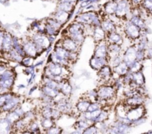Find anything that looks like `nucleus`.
I'll use <instances>...</instances> for the list:
<instances>
[{"label":"nucleus","instance_id":"obj_1","mask_svg":"<svg viewBox=\"0 0 152 134\" xmlns=\"http://www.w3.org/2000/svg\"><path fill=\"white\" fill-rule=\"evenodd\" d=\"M116 92L117 90L114 88L113 86L107 84L102 85L97 90L99 100H105L107 102L113 99L114 97H116Z\"/></svg>","mask_w":152,"mask_h":134},{"label":"nucleus","instance_id":"obj_2","mask_svg":"<svg viewBox=\"0 0 152 134\" xmlns=\"http://www.w3.org/2000/svg\"><path fill=\"white\" fill-rule=\"evenodd\" d=\"M124 32L125 33L127 37L132 40H137L141 37L142 30L137 25L133 24L131 21H128L126 23L124 29Z\"/></svg>","mask_w":152,"mask_h":134},{"label":"nucleus","instance_id":"obj_3","mask_svg":"<svg viewBox=\"0 0 152 134\" xmlns=\"http://www.w3.org/2000/svg\"><path fill=\"white\" fill-rule=\"evenodd\" d=\"M58 44L64 47L66 50L72 52H78V49L80 48V44L76 43L72 39L67 37V36H65L64 40H61Z\"/></svg>","mask_w":152,"mask_h":134},{"label":"nucleus","instance_id":"obj_4","mask_svg":"<svg viewBox=\"0 0 152 134\" xmlns=\"http://www.w3.org/2000/svg\"><path fill=\"white\" fill-rule=\"evenodd\" d=\"M107 47L108 43L106 40H103V41L100 42V43H98V46L96 47L93 56L97 57V58H108Z\"/></svg>","mask_w":152,"mask_h":134},{"label":"nucleus","instance_id":"obj_5","mask_svg":"<svg viewBox=\"0 0 152 134\" xmlns=\"http://www.w3.org/2000/svg\"><path fill=\"white\" fill-rule=\"evenodd\" d=\"M22 46H23V50H24L25 53H26V55L35 58L36 55L38 54L37 48L36 44H35L34 42L31 39L27 40L25 43H22Z\"/></svg>","mask_w":152,"mask_h":134},{"label":"nucleus","instance_id":"obj_6","mask_svg":"<svg viewBox=\"0 0 152 134\" xmlns=\"http://www.w3.org/2000/svg\"><path fill=\"white\" fill-rule=\"evenodd\" d=\"M137 47L134 46H130V47L125 51V53H124L123 57H122L123 61L128 64V66H129L133 62H134V61L137 60Z\"/></svg>","mask_w":152,"mask_h":134},{"label":"nucleus","instance_id":"obj_7","mask_svg":"<svg viewBox=\"0 0 152 134\" xmlns=\"http://www.w3.org/2000/svg\"><path fill=\"white\" fill-rule=\"evenodd\" d=\"M98 75L102 81L105 82H109L113 78V71L111 70V66L108 64L104 66L98 71Z\"/></svg>","mask_w":152,"mask_h":134},{"label":"nucleus","instance_id":"obj_8","mask_svg":"<svg viewBox=\"0 0 152 134\" xmlns=\"http://www.w3.org/2000/svg\"><path fill=\"white\" fill-rule=\"evenodd\" d=\"M108 63H109V59L108 58H97V57L94 56L91 58L90 61V66L96 71H99L102 67H103L104 66L107 65Z\"/></svg>","mask_w":152,"mask_h":134},{"label":"nucleus","instance_id":"obj_9","mask_svg":"<svg viewBox=\"0 0 152 134\" xmlns=\"http://www.w3.org/2000/svg\"><path fill=\"white\" fill-rule=\"evenodd\" d=\"M100 26L106 32V34L110 33V32L116 31V24H115V23L110 18H106V17H104L103 19V20H102V22H101Z\"/></svg>","mask_w":152,"mask_h":134},{"label":"nucleus","instance_id":"obj_10","mask_svg":"<svg viewBox=\"0 0 152 134\" xmlns=\"http://www.w3.org/2000/svg\"><path fill=\"white\" fill-rule=\"evenodd\" d=\"M106 40L107 43H115V44L122 45L123 43V39L121 34L116 31L110 32L106 34Z\"/></svg>","mask_w":152,"mask_h":134},{"label":"nucleus","instance_id":"obj_11","mask_svg":"<svg viewBox=\"0 0 152 134\" xmlns=\"http://www.w3.org/2000/svg\"><path fill=\"white\" fill-rule=\"evenodd\" d=\"M73 12H72L71 14L68 12H66V11H61V10H57L55 13L52 15V18H54L55 20H56L57 21L59 22L60 23H61L62 25H64V23H65L70 18V16L72 15Z\"/></svg>","mask_w":152,"mask_h":134},{"label":"nucleus","instance_id":"obj_12","mask_svg":"<svg viewBox=\"0 0 152 134\" xmlns=\"http://www.w3.org/2000/svg\"><path fill=\"white\" fill-rule=\"evenodd\" d=\"M93 37L96 43H100L106 40V32L103 30L101 26H96L93 29Z\"/></svg>","mask_w":152,"mask_h":134},{"label":"nucleus","instance_id":"obj_13","mask_svg":"<svg viewBox=\"0 0 152 134\" xmlns=\"http://www.w3.org/2000/svg\"><path fill=\"white\" fill-rule=\"evenodd\" d=\"M117 8V2H115L114 0H110L106 3L104 4L103 10L107 15L112 16L115 14Z\"/></svg>","mask_w":152,"mask_h":134},{"label":"nucleus","instance_id":"obj_14","mask_svg":"<svg viewBox=\"0 0 152 134\" xmlns=\"http://www.w3.org/2000/svg\"><path fill=\"white\" fill-rule=\"evenodd\" d=\"M128 71H129V67H128V64L125 62H124V61H122L119 65L113 67V72L116 74L118 76L122 77L125 74L128 73Z\"/></svg>","mask_w":152,"mask_h":134},{"label":"nucleus","instance_id":"obj_15","mask_svg":"<svg viewBox=\"0 0 152 134\" xmlns=\"http://www.w3.org/2000/svg\"><path fill=\"white\" fill-rule=\"evenodd\" d=\"M90 103H91V101L88 98L84 97L82 100H78V102L76 104L75 107L80 113H85V112L87 111V109H88Z\"/></svg>","mask_w":152,"mask_h":134},{"label":"nucleus","instance_id":"obj_16","mask_svg":"<svg viewBox=\"0 0 152 134\" xmlns=\"http://www.w3.org/2000/svg\"><path fill=\"white\" fill-rule=\"evenodd\" d=\"M133 78V81L137 84V86L138 87H142L145 84V77L143 75V73L142 72V71H138L137 72H134L132 75Z\"/></svg>","mask_w":152,"mask_h":134},{"label":"nucleus","instance_id":"obj_17","mask_svg":"<svg viewBox=\"0 0 152 134\" xmlns=\"http://www.w3.org/2000/svg\"><path fill=\"white\" fill-rule=\"evenodd\" d=\"M75 2H59L58 5V10L66 11V12H73L75 10Z\"/></svg>","mask_w":152,"mask_h":134},{"label":"nucleus","instance_id":"obj_18","mask_svg":"<svg viewBox=\"0 0 152 134\" xmlns=\"http://www.w3.org/2000/svg\"><path fill=\"white\" fill-rule=\"evenodd\" d=\"M13 125L7 120V119L0 121V133H8L12 130Z\"/></svg>","mask_w":152,"mask_h":134},{"label":"nucleus","instance_id":"obj_19","mask_svg":"<svg viewBox=\"0 0 152 134\" xmlns=\"http://www.w3.org/2000/svg\"><path fill=\"white\" fill-rule=\"evenodd\" d=\"M54 125H55V120L52 119H45V118H42L41 121H40V126L46 131L47 130L50 129Z\"/></svg>","mask_w":152,"mask_h":134},{"label":"nucleus","instance_id":"obj_20","mask_svg":"<svg viewBox=\"0 0 152 134\" xmlns=\"http://www.w3.org/2000/svg\"><path fill=\"white\" fill-rule=\"evenodd\" d=\"M140 5L145 10L148 15H152V2L150 0H141Z\"/></svg>","mask_w":152,"mask_h":134},{"label":"nucleus","instance_id":"obj_21","mask_svg":"<svg viewBox=\"0 0 152 134\" xmlns=\"http://www.w3.org/2000/svg\"><path fill=\"white\" fill-rule=\"evenodd\" d=\"M34 60V58L26 55V56H25L24 58H23V60H22V61L20 63H23V65L25 66L28 67L33 65Z\"/></svg>","mask_w":152,"mask_h":134},{"label":"nucleus","instance_id":"obj_22","mask_svg":"<svg viewBox=\"0 0 152 134\" xmlns=\"http://www.w3.org/2000/svg\"><path fill=\"white\" fill-rule=\"evenodd\" d=\"M46 133H62V129L55 125L53 127H52L50 129L47 130Z\"/></svg>","mask_w":152,"mask_h":134},{"label":"nucleus","instance_id":"obj_23","mask_svg":"<svg viewBox=\"0 0 152 134\" xmlns=\"http://www.w3.org/2000/svg\"><path fill=\"white\" fill-rule=\"evenodd\" d=\"M78 0H58V2H75V3Z\"/></svg>","mask_w":152,"mask_h":134},{"label":"nucleus","instance_id":"obj_24","mask_svg":"<svg viewBox=\"0 0 152 134\" xmlns=\"http://www.w3.org/2000/svg\"><path fill=\"white\" fill-rule=\"evenodd\" d=\"M8 0H0V3H2V4H5L7 2H8Z\"/></svg>","mask_w":152,"mask_h":134},{"label":"nucleus","instance_id":"obj_25","mask_svg":"<svg viewBox=\"0 0 152 134\" xmlns=\"http://www.w3.org/2000/svg\"><path fill=\"white\" fill-rule=\"evenodd\" d=\"M148 133H152V131H148Z\"/></svg>","mask_w":152,"mask_h":134},{"label":"nucleus","instance_id":"obj_26","mask_svg":"<svg viewBox=\"0 0 152 134\" xmlns=\"http://www.w3.org/2000/svg\"><path fill=\"white\" fill-rule=\"evenodd\" d=\"M150 1H151V2H152V0H150Z\"/></svg>","mask_w":152,"mask_h":134},{"label":"nucleus","instance_id":"obj_27","mask_svg":"<svg viewBox=\"0 0 152 134\" xmlns=\"http://www.w3.org/2000/svg\"><path fill=\"white\" fill-rule=\"evenodd\" d=\"M151 125H152V122H151Z\"/></svg>","mask_w":152,"mask_h":134}]
</instances>
